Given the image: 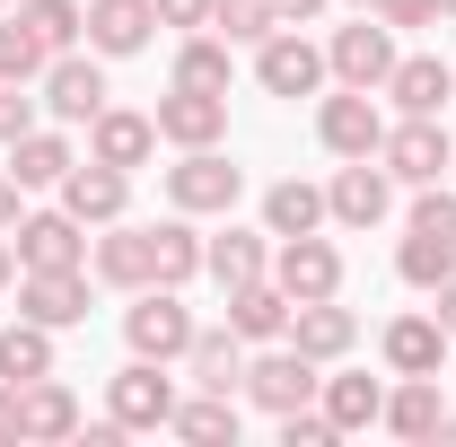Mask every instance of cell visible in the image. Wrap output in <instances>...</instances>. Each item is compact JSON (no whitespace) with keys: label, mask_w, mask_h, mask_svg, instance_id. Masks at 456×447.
Segmentation results:
<instances>
[{"label":"cell","mask_w":456,"mask_h":447,"mask_svg":"<svg viewBox=\"0 0 456 447\" xmlns=\"http://www.w3.org/2000/svg\"><path fill=\"white\" fill-rule=\"evenodd\" d=\"M325 70H334L342 88H387V70H395V27L360 9L351 27H334V45H325Z\"/></svg>","instance_id":"9c48e42d"},{"label":"cell","mask_w":456,"mask_h":447,"mask_svg":"<svg viewBox=\"0 0 456 447\" xmlns=\"http://www.w3.org/2000/svg\"><path fill=\"white\" fill-rule=\"evenodd\" d=\"M0 289H18V246L0 237Z\"/></svg>","instance_id":"f6af8a7d"},{"label":"cell","mask_w":456,"mask_h":447,"mask_svg":"<svg viewBox=\"0 0 456 447\" xmlns=\"http://www.w3.org/2000/svg\"><path fill=\"white\" fill-rule=\"evenodd\" d=\"M18 9H27V27H36V36H45L53 53L88 45V9H79V0H18Z\"/></svg>","instance_id":"8d00e7d4"},{"label":"cell","mask_w":456,"mask_h":447,"mask_svg":"<svg viewBox=\"0 0 456 447\" xmlns=\"http://www.w3.org/2000/svg\"><path fill=\"white\" fill-rule=\"evenodd\" d=\"M439 18H456V0H439Z\"/></svg>","instance_id":"bcb514c9"},{"label":"cell","mask_w":456,"mask_h":447,"mask_svg":"<svg viewBox=\"0 0 456 447\" xmlns=\"http://www.w3.org/2000/svg\"><path fill=\"white\" fill-rule=\"evenodd\" d=\"M430 298H439V307H430V316H439V325H448V342H456V272L439 280V289H430Z\"/></svg>","instance_id":"b9f144b4"},{"label":"cell","mask_w":456,"mask_h":447,"mask_svg":"<svg viewBox=\"0 0 456 447\" xmlns=\"http://www.w3.org/2000/svg\"><path fill=\"white\" fill-rule=\"evenodd\" d=\"M150 36H159V0H88V53L132 61L150 53Z\"/></svg>","instance_id":"d6986e66"},{"label":"cell","mask_w":456,"mask_h":447,"mask_svg":"<svg viewBox=\"0 0 456 447\" xmlns=\"http://www.w3.org/2000/svg\"><path fill=\"white\" fill-rule=\"evenodd\" d=\"M237 193H246V167H237V158H220V150H175L167 211H184V220H228Z\"/></svg>","instance_id":"3957f363"},{"label":"cell","mask_w":456,"mask_h":447,"mask_svg":"<svg viewBox=\"0 0 456 447\" xmlns=\"http://www.w3.org/2000/svg\"><path fill=\"white\" fill-rule=\"evenodd\" d=\"M36 88H45V114L53 123H97V106H106V53H79L70 45V53L45 61Z\"/></svg>","instance_id":"7c38bea8"},{"label":"cell","mask_w":456,"mask_h":447,"mask_svg":"<svg viewBox=\"0 0 456 447\" xmlns=\"http://www.w3.org/2000/svg\"><path fill=\"white\" fill-rule=\"evenodd\" d=\"M439 421H448V403H439V378H395V386H387V412H378V430H395V439H439Z\"/></svg>","instance_id":"484cf974"},{"label":"cell","mask_w":456,"mask_h":447,"mask_svg":"<svg viewBox=\"0 0 456 447\" xmlns=\"http://www.w3.org/2000/svg\"><path fill=\"white\" fill-rule=\"evenodd\" d=\"M273 280L289 289V307H307V298H342V246L325 228H307V237H273Z\"/></svg>","instance_id":"52a82bcc"},{"label":"cell","mask_w":456,"mask_h":447,"mask_svg":"<svg viewBox=\"0 0 456 447\" xmlns=\"http://www.w3.org/2000/svg\"><path fill=\"white\" fill-rule=\"evenodd\" d=\"M228 79H237V45L211 36V27H193V36L175 45V88H211V97H228Z\"/></svg>","instance_id":"f546056e"},{"label":"cell","mask_w":456,"mask_h":447,"mask_svg":"<svg viewBox=\"0 0 456 447\" xmlns=\"http://www.w3.org/2000/svg\"><path fill=\"white\" fill-rule=\"evenodd\" d=\"M0 439H18V386L0 378Z\"/></svg>","instance_id":"7bdbcfd3"},{"label":"cell","mask_w":456,"mask_h":447,"mask_svg":"<svg viewBox=\"0 0 456 447\" xmlns=\"http://www.w3.org/2000/svg\"><path fill=\"white\" fill-rule=\"evenodd\" d=\"M106 421H123V430H167V421H175L167 360H141V351H132V369L106 378Z\"/></svg>","instance_id":"8992f818"},{"label":"cell","mask_w":456,"mask_h":447,"mask_svg":"<svg viewBox=\"0 0 456 447\" xmlns=\"http://www.w3.org/2000/svg\"><path fill=\"white\" fill-rule=\"evenodd\" d=\"M18 132H36V97H18V79H0V150Z\"/></svg>","instance_id":"f35d334b"},{"label":"cell","mask_w":456,"mask_h":447,"mask_svg":"<svg viewBox=\"0 0 456 447\" xmlns=\"http://www.w3.org/2000/svg\"><path fill=\"white\" fill-rule=\"evenodd\" d=\"M18 202H27V184H18V175L0 167V237H9V228H18Z\"/></svg>","instance_id":"60d3db41"},{"label":"cell","mask_w":456,"mask_h":447,"mask_svg":"<svg viewBox=\"0 0 456 447\" xmlns=\"http://www.w3.org/2000/svg\"><path fill=\"white\" fill-rule=\"evenodd\" d=\"M378 158H387V175L395 184H439V175L456 167V141H448V123L439 114H403V123H387V141H378Z\"/></svg>","instance_id":"277c9868"},{"label":"cell","mask_w":456,"mask_h":447,"mask_svg":"<svg viewBox=\"0 0 456 447\" xmlns=\"http://www.w3.org/2000/svg\"><path fill=\"white\" fill-rule=\"evenodd\" d=\"M0 378H9V386H36V378H53V325H36V316L0 325Z\"/></svg>","instance_id":"d6a6232c"},{"label":"cell","mask_w":456,"mask_h":447,"mask_svg":"<svg viewBox=\"0 0 456 447\" xmlns=\"http://www.w3.org/2000/svg\"><path fill=\"white\" fill-rule=\"evenodd\" d=\"M175 439H193V447H237V394H211V386H193V394H175V421H167Z\"/></svg>","instance_id":"4dcf8cb0"},{"label":"cell","mask_w":456,"mask_h":447,"mask_svg":"<svg viewBox=\"0 0 456 447\" xmlns=\"http://www.w3.org/2000/svg\"><path fill=\"white\" fill-rule=\"evenodd\" d=\"M316 386H325V360H307L298 342H273L264 360H246V394L281 421V412H298V403H316Z\"/></svg>","instance_id":"ba28073f"},{"label":"cell","mask_w":456,"mask_h":447,"mask_svg":"<svg viewBox=\"0 0 456 447\" xmlns=\"http://www.w3.org/2000/svg\"><path fill=\"white\" fill-rule=\"evenodd\" d=\"M202 272L220 280V289L264 280V272H273V246H264V228H220V237H202Z\"/></svg>","instance_id":"cb8c5ba5"},{"label":"cell","mask_w":456,"mask_h":447,"mask_svg":"<svg viewBox=\"0 0 456 447\" xmlns=\"http://www.w3.org/2000/svg\"><path fill=\"white\" fill-rule=\"evenodd\" d=\"M273 27H281L273 0H211V36H228V45H264Z\"/></svg>","instance_id":"d590c367"},{"label":"cell","mask_w":456,"mask_h":447,"mask_svg":"<svg viewBox=\"0 0 456 447\" xmlns=\"http://www.w3.org/2000/svg\"><path fill=\"white\" fill-rule=\"evenodd\" d=\"M9 246H18V272H70V264H88V228L70 211H18Z\"/></svg>","instance_id":"4fadbf2b"},{"label":"cell","mask_w":456,"mask_h":447,"mask_svg":"<svg viewBox=\"0 0 456 447\" xmlns=\"http://www.w3.org/2000/svg\"><path fill=\"white\" fill-rule=\"evenodd\" d=\"M378 351H387L395 378H439V360H448V325H439V316H395Z\"/></svg>","instance_id":"d4e9b609"},{"label":"cell","mask_w":456,"mask_h":447,"mask_svg":"<svg viewBox=\"0 0 456 447\" xmlns=\"http://www.w3.org/2000/svg\"><path fill=\"white\" fill-rule=\"evenodd\" d=\"M273 9H281V27H307V18H316L325 0H273Z\"/></svg>","instance_id":"ee69618b"},{"label":"cell","mask_w":456,"mask_h":447,"mask_svg":"<svg viewBox=\"0 0 456 447\" xmlns=\"http://www.w3.org/2000/svg\"><path fill=\"white\" fill-rule=\"evenodd\" d=\"M150 114H159L167 150H220L228 141V97H211V88H167Z\"/></svg>","instance_id":"5bb4252c"},{"label":"cell","mask_w":456,"mask_h":447,"mask_svg":"<svg viewBox=\"0 0 456 447\" xmlns=\"http://www.w3.org/2000/svg\"><path fill=\"white\" fill-rule=\"evenodd\" d=\"M351 9H369V0H351Z\"/></svg>","instance_id":"7dc6e473"},{"label":"cell","mask_w":456,"mask_h":447,"mask_svg":"<svg viewBox=\"0 0 456 447\" xmlns=\"http://www.w3.org/2000/svg\"><path fill=\"white\" fill-rule=\"evenodd\" d=\"M395 211V175H387V158H342L334 184H325V220L334 228H378Z\"/></svg>","instance_id":"8fae6325"},{"label":"cell","mask_w":456,"mask_h":447,"mask_svg":"<svg viewBox=\"0 0 456 447\" xmlns=\"http://www.w3.org/2000/svg\"><path fill=\"white\" fill-rule=\"evenodd\" d=\"M184 369H193V386H211V394H246V342L228 325H202L193 351H184Z\"/></svg>","instance_id":"83f0119b"},{"label":"cell","mask_w":456,"mask_h":447,"mask_svg":"<svg viewBox=\"0 0 456 447\" xmlns=\"http://www.w3.org/2000/svg\"><path fill=\"white\" fill-rule=\"evenodd\" d=\"M369 18H387V27H439V0H369Z\"/></svg>","instance_id":"74e56055"},{"label":"cell","mask_w":456,"mask_h":447,"mask_svg":"<svg viewBox=\"0 0 456 447\" xmlns=\"http://www.w3.org/2000/svg\"><path fill=\"white\" fill-rule=\"evenodd\" d=\"M18 439H36V447L79 439V394L61 386V378H36V386H18Z\"/></svg>","instance_id":"603a6c76"},{"label":"cell","mask_w":456,"mask_h":447,"mask_svg":"<svg viewBox=\"0 0 456 447\" xmlns=\"http://www.w3.org/2000/svg\"><path fill=\"white\" fill-rule=\"evenodd\" d=\"M395 272L412 280V289H439V280L456 272V193L421 184V202H412V228H403V246H395Z\"/></svg>","instance_id":"6da1fadb"},{"label":"cell","mask_w":456,"mask_h":447,"mask_svg":"<svg viewBox=\"0 0 456 447\" xmlns=\"http://www.w3.org/2000/svg\"><path fill=\"white\" fill-rule=\"evenodd\" d=\"M150 255H159V280H167V289H184V280L202 272V228L175 211V220L150 228Z\"/></svg>","instance_id":"836d02e7"},{"label":"cell","mask_w":456,"mask_h":447,"mask_svg":"<svg viewBox=\"0 0 456 447\" xmlns=\"http://www.w3.org/2000/svg\"><path fill=\"white\" fill-rule=\"evenodd\" d=\"M159 27H175V36L211 27V0H159Z\"/></svg>","instance_id":"ab89813d"},{"label":"cell","mask_w":456,"mask_h":447,"mask_svg":"<svg viewBox=\"0 0 456 447\" xmlns=\"http://www.w3.org/2000/svg\"><path fill=\"white\" fill-rule=\"evenodd\" d=\"M18 316H36V325H88V264H70V272H18Z\"/></svg>","instance_id":"e0dca14e"},{"label":"cell","mask_w":456,"mask_h":447,"mask_svg":"<svg viewBox=\"0 0 456 447\" xmlns=\"http://www.w3.org/2000/svg\"><path fill=\"white\" fill-rule=\"evenodd\" d=\"M228 334L237 342H289V289L273 272L246 280V289H228Z\"/></svg>","instance_id":"7402d4cb"},{"label":"cell","mask_w":456,"mask_h":447,"mask_svg":"<svg viewBox=\"0 0 456 447\" xmlns=\"http://www.w3.org/2000/svg\"><path fill=\"white\" fill-rule=\"evenodd\" d=\"M53 193H61V211H70L79 228H106V220H123V211H132V175L106 167V158H79Z\"/></svg>","instance_id":"9a60e30c"},{"label":"cell","mask_w":456,"mask_h":447,"mask_svg":"<svg viewBox=\"0 0 456 447\" xmlns=\"http://www.w3.org/2000/svg\"><path fill=\"white\" fill-rule=\"evenodd\" d=\"M45 61H53V45L27 27V9H9V18H0V79L36 88V79H45Z\"/></svg>","instance_id":"e575fe53"},{"label":"cell","mask_w":456,"mask_h":447,"mask_svg":"<svg viewBox=\"0 0 456 447\" xmlns=\"http://www.w3.org/2000/svg\"><path fill=\"white\" fill-rule=\"evenodd\" d=\"M70 167H79V158H70V141H61V132H45V123L9 141V175H18L27 193H53V184H61Z\"/></svg>","instance_id":"f1b7e54d"},{"label":"cell","mask_w":456,"mask_h":447,"mask_svg":"<svg viewBox=\"0 0 456 447\" xmlns=\"http://www.w3.org/2000/svg\"><path fill=\"white\" fill-rule=\"evenodd\" d=\"M316 403H325V421L351 439V430H378V412H387V386H378V378H360V369H334V378L316 386Z\"/></svg>","instance_id":"4316f807"},{"label":"cell","mask_w":456,"mask_h":447,"mask_svg":"<svg viewBox=\"0 0 456 447\" xmlns=\"http://www.w3.org/2000/svg\"><path fill=\"white\" fill-rule=\"evenodd\" d=\"M88 158H106V167H123V175H141L150 158H159V114L97 106V123H88Z\"/></svg>","instance_id":"2e32d148"},{"label":"cell","mask_w":456,"mask_h":447,"mask_svg":"<svg viewBox=\"0 0 456 447\" xmlns=\"http://www.w3.org/2000/svg\"><path fill=\"white\" fill-rule=\"evenodd\" d=\"M193 307H184V289H167V280H150V289H132V307H123V342L141 351V360H184L193 351Z\"/></svg>","instance_id":"7a4b0ae2"},{"label":"cell","mask_w":456,"mask_h":447,"mask_svg":"<svg viewBox=\"0 0 456 447\" xmlns=\"http://www.w3.org/2000/svg\"><path fill=\"white\" fill-rule=\"evenodd\" d=\"M325 79H334V70H325V45H307L298 27H273V36L255 45V88H264V97H289V106H298V97H316Z\"/></svg>","instance_id":"5b68a950"},{"label":"cell","mask_w":456,"mask_h":447,"mask_svg":"<svg viewBox=\"0 0 456 447\" xmlns=\"http://www.w3.org/2000/svg\"><path fill=\"white\" fill-rule=\"evenodd\" d=\"M289 342L334 369V360H351V342H360V316L342 298H307V307H289Z\"/></svg>","instance_id":"44dd1931"},{"label":"cell","mask_w":456,"mask_h":447,"mask_svg":"<svg viewBox=\"0 0 456 447\" xmlns=\"http://www.w3.org/2000/svg\"><path fill=\"white\" fill-rule=\"evenodd\" d=\"M88 272L106 280V289H150L159 280V255H150V228H132V220H106V237L88 246Z\"/></svg>","instance_id":"ac0fdd59"},{"label":"cell","mask_w":456,"mask_h":447,"mask_svg":"<svg viewBox=\"0 0 456 447\" xmlns=\"http://www.w3.org/2000/svg\"><path fill=\"white\" fill-rule=\"evenodd\" d=\"M307 228H325V184L281 175V184L264 193V237H307Z\"/></svg>","instance_id":"1f68e13d"},{"label":"cell","mask_w":456,"mask_h":447,"mask_svg":"<svg viewBox=\"0 0 456 447\" xmlns=\"http://www.w3.org/2000/svg\"><path fill=\"white\" fill-rule=\"evenodd\" d=\"M0 9H18V0H0Z\"/></svg>","instance_id":"c3c4849f"},{"label":"cell","mask_w":456,"mask_h":447,"mask_svg":"<svg viewBox=\"0 0 456 447\" xmlns=\"http://www.w3.org/2000/svg\"><path fill=\"white\" fill-rule=\"evenodd\" d=\"M378 97H395V114H448L456 106V70L439 53H395V70H387Z\"/></svg>","instance_id":"ffe728a7"},{"label":"cell","mask_w":456,"mask_h":447,"mask_svg":"<svg viewBox=\"0 0 456 447\" xmlns=\"http://www.w3.org/2000/svg\"><path fill=\"white\" fill-rule=\"evenodd\" d=\"M316 141H325L334 158H378V141H387L378 88H334V97H316Z\"/></svg>","instance_id":"30bf717a"}]
</instances>
